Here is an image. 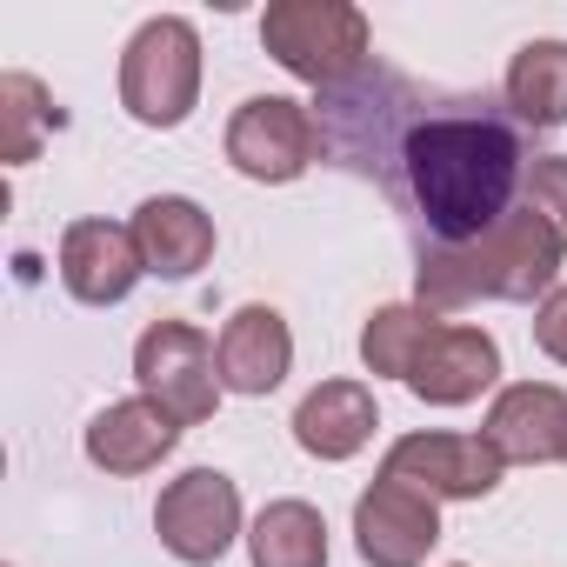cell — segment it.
Listing matches in <instances>:
<instances>
[{
	"instance_id": "6da1fadb",
	"label": "cell",
	"mask_w": 567,
	"mask_h": 567,
	"mask_svg": "<svg viewBox=\"0 0 567 567\" xmlns=\"http://www.w3.org/2000/svg\"><path fill=\"white\" fill-rule=\"evenodd\" d=\"M315 134L321 161L374 181L421 247H461L501 227L534 167L507 101L434 87L381 61L315 101Z\"/></svg>"
},
{
	"instance_id": "7a4b0ae2",
	"label": "cell",
	"mask_w": 567,
	"mask_h": 567,
	"mask_svg": "<svg viewBox=\"0 0 567 567\" xmlns=\"http://www.w3.org/2000/svg\"><path fill=\"white\" fill-rule=\"evenodd\" d=\"M560 260H567V240L554 234V220H540L527 200H514V214L501 227H487L481 240L414 254V308H427L441 321L474 301H534V295L547 301Z\"/></svg>"
},
{
	"instance_id": "3957f363",
	"label": "cell",
	"mask_w": 567,
	"mask_h": 567,
	"mask_svg": "<svg viewBox=\"0 0 567 567\" xmlns=\"http://www.w3.org/2000/svg\"><path fill=\"white\" fill-rule=\"evenodd\" d=\"M260 48L321 94L374 68V28L348 0H274L260 14Z\"/></svg>"
},
{
	"instance_id": "277c9868",
	"label": "cell",
	"mask_w": 567,
	"mask_h": 567,
	"mask_svg": "<svg viewBox=\"0 0 567 567\" xmlns=\"http://www.w3.org/2000/svg\"><path fill=\"white\" fill-rule=\"evenodd\" d=\"M200 101V34L181 14L141 21L121 54V107L141 127H181Z\"/></svg>"
},
{
	"instance_id": "5b68a950",
	"label": "cell",
	"mask_w": 567,
	"mask_h": 567,
	"mask_svg": "<svg viewBox=\"0 0 567 567\" xmlns=\"http://www.w3.org/2000/svg\"><path fill=\"white\" fill-rule=\"evenodd\" d=\"M134 381L147 401H161L181 427H200L220 408V354L187 321H154L134 341Z\"/></svg>"
},
{
	"instance_id": "8992f818",
	"label": "cell",
	"mask_w": 567,
	"mask_h": 567,
	"mask_svg": "<svg viewBox=\"0 0 567 567\" xmlns=\"http://www.w3.org/2000/svg\"><path fill=\"white\" fill-rule=\"evenodd\" d=\"M227 161L234 174L247 181H301L315 161H321V134H315V107L308 101H288V94H254L234 107L227 121Z\"/></svg>"
},
{
	"instance_id": "52a82bcc",
	"label": "cell",
	"mask_w": 567,
	"mask_h": 567,
	"mask_svg": "<svg viewBox=\"0 0 567 567\" xmlns=\"http://www.w3.org/2000/svg\"><path fill=\"white\" fill-rule=\"evenodd\" d=\"M154 534L174 560L187 567H214L234 534H240V487L220 474V467H187L181 481L161 487L154 501Z\"/></svg>"
},
{
	"instance_id": "ba28073f",
	"label": "cell",
	"mask_w": 567,
	"mask_h": 567,
	"mask_svg": "<svg viewBox=\"0 0 567 567\" xmlns=\"http://www.w3.org/2000/svg\"><path fill=\"white\" fill-rule=\"evenodd\" d=\"M501 454L487 434H401L381 461V474L421 487L427 501H487L501 487Z\"/></svg>"
},
{
	"instance_id": "9c48e42d",
	"label": "cell",
	"mask_w": 567,
	"mask_h": 567,
	"mask_svg": "<svg viewBox=\"0 0 567 567\" xmlns=\"http://www.w3.org/2000/svg\"><path fill=\"white\" fill-rule=\"evenodd\" d=\"M434 540H441V501H427L421 487L381 474L354 501V547L368 567H421Z\"/></svg>"
},
{
	"instance_id": "30bf717a",
	"label": "cell",
	"mask_w": 567,
	"mask_h": 567,
	"mask_svg": "<svg viewBox=\"0 0 567 567\" xmlns=\"http://www.w3.org/2000/svg\"><path fill=\"white\" fill-rule=\"evenodd\" d=\"M141 240L134 227H114V220H74L61 234V288L81 301V308H121L134 288H141Z\"/></svg>"
},
{
	"instance_id": "8fae6325",
	"label": "cell",
	"mask_w": 567,
	"mask_h": 567,
	"mask_svg": "<svg viewBox=\"0 0 567 567\" xmlns=\"http://www.w3.org/2000/svg\"><path fill=\"white\" fill-rule=\"evenodd\" d=\"M494 381H501V348H494V334L454 328V321H441V328L421 341L414 368H408V388H414V401H427V408H467V401H481Z\"/></svg>"
},
{
	"instance_id": "7c38bea8",
	"label": "cell",
	"mask_w": 567,
	"mask_h": 567,
	"mask_svg": "<svg viewBox=\"0 0 567 567\" xmlns=\"http://www.w3.org/2000/svg\"><path fill=\"white\" fill-rule=\"evenodd\" d=\"M481 434L501 461H520V467L567 461V394L554 381H514L494 394Z\"/></svg>"
},
{
	"instance_id": "4fadbf2b",
	"label": "cell",
	"mask_w": 567,
	"mask_h": 567,
	"mask_svg": "<svg viewBox=\"0 0 567 567\" xmlns=\"http://www.w3.org/2000/svg\"><path fill=\"white\" fill-rule=\"evenodd\" d=\"M214 354H220V388L260 401V394H274L280 381H288V368H295V334H288V321H280V308L247 301V308L227 315Z\"/></svg>"
},
{
	"instance_id": "5bb4252c",
	"label": "cell",
	"mask_w": 567,
	"mask_h": 567,
	"mask_svg": "<svg viewBox=\"0 0 567 567\" xmlns=\"http://www.w3.org/2000/svg\"><path fill=\"white\" fill-rule=\"evenodd\" d=\"M174 441H181V421L161 408V401H147V394H134V401H114V408H101L94 421H87V461L101 467V474H147V467H161L167 454H174Z\"/></svg>"
},
{
	"instance_id": "9a60e30c",
	"label": "cell",
	"mask_w": 567,
	"mask_h": 567,
	"mask_svg": "<svg viewBox=\"0 0 567 567\" xmlns=\"http://www.w3.org/2000/svg\"><path fill=\"white\" fill-rule=\"evenodd\" d=\"M134 240H141L147 274L187 280V274H200L214 260V214L200 200H187V194H154L134 214Z\"/></svg>"
},
{
	"instance_id": "2e32d148",
	"label": "cell",
	"mask_w": 567,
	"mask_h": 567,
	"mask_svg": "<svg viewBox=\"0 0 567 567\" xmlns=\"http://www.w3.org/2000/svg\"><path fill=\"white\" fill-rule=\"evenodd\" d=\"M374 394L361 381H321L301 408H295V441L315 461H354L374 441Z\"/></svg>"
},
{
	"instance_id": "e0dca14e",
	"label": "cell",
	"mask_w": 567,
	"mask_h": 567,
	"mask_svg": "<svg viewBox=\"0 0 567 567\" xmlns=\"http://www.w3.org/2000/svg\"><path fill=\"white\" fill-rule=\"evenodd\" d=\"M254 567H328V520L315 501H267L247 527Z\"/></svg>"
},
{
	"instance_id": "ac0fdd59",
	"label": "cell",
	"mask_w": 567,
	"mask_h": 567,
	"mask_svg": "<svg viewBox=\"0 0 567 567\" xmlns=\"http://www.w3.org/2000/svg\"><path fill=\"white\" fill-rule=\"evenodd\" d=\"M507 107L520 127H567V41H527L507 68Z\"/></svg>"
},
{
	"instance_id": "d6986e66",
	"label": "cell",
	"mask_w": 567,
	"mask_h": 567,
	"mask_svg": "<svg viewBox=\"0 0 567 567\" xmlns=\"http://www.w3.org/2000/svg\"><path fill=\"white\" fill-rule=\"evenodd\" d=\"M48 127H61L54 114V94L34 81V74H0V154H8V167H28L48 141Z\"/></svg>"
},
{
	"instance_id": "ffe728a7",
	"label": "cell",
	"mask_w": 567,
	"mask_h": 567,
	"mask_svg": "<svg viewBox=\"0 0 567 567\" xmlns=\"http://www.w3.org/2000/svg\"><path fill=\"white\" fill-rule=\"evenodd\" d=\"M434 328H441V321H434L427 308H408V301L374 308L368 328H361V361H368V374L408 381V368H414V354H421V341H427Z\"/></svg>"
},
{
	"instance_id": "44dd1931",
	"label": "cell",
	"mask_w": 567,
	"mask_h": 567,
	"mask_svg": "<svg viewBox=\"0 0 567 567\" xmlns=\"http://www.w3.org/2000/svg\"><path fill=\"white\" fill-rule=\"evenodd\" d=\"M520 200L540 220H554V234L567 240V154H534V167L520 181Z\"/></svg>"
},
{
	"instance_id": "7402d4cb",
	"label": "cell",
	"mask_w": 567,
	"mask_h": 567,
	"mask_svg": "<svg viewBox=\"0 0 567 567\" xmlns=\"http://www.w3.org/2000/svg\"><path fill=\"white\" fill-rule=\"evenodd\" d=\"M534 348L547 354V361H560L567 368V280H560V288L534 308Z\"/></svg>"
}]
</instances>
